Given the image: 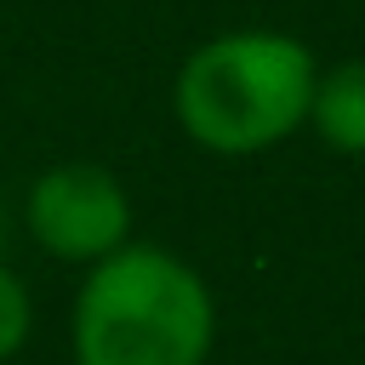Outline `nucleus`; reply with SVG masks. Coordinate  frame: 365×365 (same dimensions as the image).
Returning <instances> with one entry per match:
<instances>
[{
	"label": "nucleus",
	"instance_id": "f257e3e1",
	"mask_svg": "<svg viewBox=\"0 0 365 365\" xmlns=\"http://www.w3.org/2000/svg\"><path fill=\"white\" fill-rule=\"evenodd\" d=\"M217 308L205 279L160 245H120L91 262L74 297L80 365H205Z\"/></svg>",
	"mask_w": 365,
	"mask_h": 365
},
{
	"label": "nucleus",
	"instance_id": "f03ea898",
	"mask_svg": "<svg viewBox=\"0 0 365 365\" xmlns=\"http://www.w3.org/2000/svg\"><path fill=\"white\" fill-rule=\"evenodd\" d=\"M319 63L297 34L228 29L177 68V125L211 154H262L285 143L314 103Z\"/></svg>",
	"mask_w": 365,
	"mask_h": 365
},
{
	"label": "nucleus",
	"instance_id": "7ed1b4c3",
	"mask_svg": "<svg viewBox=\"0 0 365 365\" xmlns=\"http://www.w3.org/2000/svg\"><path fill=\"white\" fill-rule=\"evenodd\" d=\"M23 217H29V234L63 262H97V257L120 251L131 234V200H125L120 177L91 160L40 171Z\"/></svg>",
	"mask_w": 365,
	"mask_h": 365
},
{
	"label": "nucleus",
	"instance_id": "20e7f679",
	"mask_svg": "<svg viewBox=\"0 0 365 365\" xmlns=\"http://www.w3.org/2000/svg\"><path fill=\"white\" fill-rule=\"evenodd\" d=\"M308 120L331 148L365 154V57H348V63H336L314 80Z\"/></svg>",
	"mask_w": 365,
	"mask_h": 365
},
{
	"label": "nucleus",
	"instance_id": "39448f33",
	"mask_svg": "<svg viewBox=\"0 0 365 365\" xmlns=\"http://www.w3.org/2000/svg\"><path fill=\"white\" fill-rule=\"evenodd\" d=\"M23 336H29V291H23V279L0 262V359H11V354L23 348Z\"/></svg>",
	"mask_w": 365,
	"mask_h": 365
}]
</instances>
